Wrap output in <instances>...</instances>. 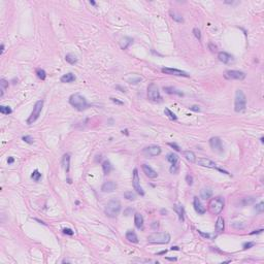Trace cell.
I'll list each match as a JSON object with an SVG mask.
<instances>
[{"label": "cell", "instance_id": "6da1fadb", "mask_svg": "<svg viewBox=\"0 0 264 264\" xmlns=\"http://www.w3.org/2000/svg\"><path fill=\"white\" fill-rule=\"evenodd\" d=\"M69 103L78 111H83L89 107V104L87 102L86 98L80 93H74L71 95L69 97Z\"/></svg>", "mask_w": 264, "mask_h": 264}, {"label": "cell", "instance_id": "7a4b0ae2", "mask_svg": "<svg viewBox=\"0 0 264 264\" xmlns=\"http://www.w3.org/2000/svg\"><path fill=\"white\" fill-rule=\"evenodd\" d=\"M121 212V202L118 199H111L105 205L104 213L109 218H116Z\"/></svg>", "mask_w": 264, "mask_h": 264}, {"label": "cell", "instance_id": "3957f363", "mask_svg": "<svg viewBox=\"0 0 264 264\" xmlns=\"http://www.w3.org/2000/svg\"><path fill=\"white\" fill-rule=\"evenodd\" d=\"M148 241L150 243L164 245L170 241V235L167 232H155L148 237Z\"/></svg>", "mask_w": 264, "mask_h": 264}, {"label": "cell", "instance_id": "277c9868", "mask_svg": "<svg viewBox=\"0 0 264 264\" xmlns=\"http://www.w3.org/2000/svg\"><path fill=\"white\" fill-rule=\"evenodd\" d=\"M247 106V97L245 93L241 90H237L235 93V100H234V111L236 113H240L245 109Z\"/></svg>", "mask_w": 264, "mask_h": 264}, {"label": "cell", "instance_id": "5b68a950", "mask_svg": "<svg viewBox=\"0 0 264 264\" xmlns=\"http://www.w3.org/2000/svg\"><path fill=\"white\" fill-rule=\"evenodd\" d=\"M208 208H210V212L214 215H219L221 214V212L224 208V198L218 196L215 197L213 199L210 200V204H208Z\"/></svg>", "mask_w": 264, "mask_h": 264}, {"label": "cell", "instance_id": "8992f818", "mask_svg": "<svg viewBox=\"0 0 264 264\" xmlns=\"http://www.w3.org/2000/svg\"><path fill=\"white\" fill-rule=\"evenodd\" d=\"M42 106H43V100H38L37 102L35 103L32 113H31V115H30L29 118H28V120H27L28 125L33 124V123H34V122L39 118V116H40V113H41V111H42Z\"/></svg>", "mask_w": 264, "mask_h": 264}, {"label": "cell", "instance_id": "52a82bcc", "mask_svg": "<svg viewBox=\"0 0 264 264\" xmlns=\"http://www.w3.org/2000/svg\"><path fill=\"white\" fill-rule=\"evenodd\" d=\"M148 98L151 101L154 102H157V101H161V95H160V92L158 87H157L156 84H150L148 87Z\"/></svg>", "mask_w": 264, "mask_h": 264}, {"label": "cell", "instance_id": "ba28073f", "mask_svg": "<svg viewBox=\"0 0 264 264\" xmlns=\"http://www.w3.org/2000/svg\"><path fill=\"white\" fill-rule=\"evenodd\" d=\"M224 78L229 81H232V80L241 81L245 78V73L240 70H227L224 72Z\"/></svg>", "mask_w": 264, "mask_h": 264}, {"label": "cell", "instance_id": "9c48e42d", "mask_svg": "<svg viewBox=\"0 0 264 264\" xmlns=\"http://www.w3.org/2000/svg\"><path fill=\"white\" fill-rule=\"evenodd\" d=\"M132 185H133V188H134V190L137 192L138 194L141 195V196L145 195V191H143V189L141 188V186H140V180H139V176H138V170L136 169V168L133 170Z\"/></svg>", "mask_w": 264, "mask_h": 264}, {"label": "cell", "instance_id": "30bf717a", "mask_svg": "<svg viewBox=\"0 0 264 264\" xmlns=\"http://www.w3.org/2000/svg\"><path fill=\"white\" fill-rule=\"evenodd\" d=\"M161 71L165 74H169V76H185V78H189L190 74L186 71H183L181 69H176V68H169V67H164L162 68Z\"/></svg>", "mask_w": 264, "mask_h": 264}, {"label": "cell", "instance_id": "8fae6325", "mask_svg": "<svg viewBox=\"0 0 264 264\" xmlns=\"http://www.w3.org/2000/svg\"><path fill=\"white\" fill-rule=\"evenodd\" d=\"M143 154L146 157H156L161 154V148L159 146H149L143 149Z\"/></svg>", "mask_w": 264, "mask_h": 264}, {"label": "cell", "instance_id": "7c38bea8", "mask_svg": "<svg viewBox=\"0 0 264 264\" xmlns=\"http://www.w3.org/2000/svg\"><path fill=\"white\" fill-rule=\"evenodd\" d=\"M210 148L213 149L215 152H218V153H222L223 152V145H222V140L219 137H212L210 139Z\"/></svg>", "mask_w": 264, "mask_h": 264}, {"label": "cell", "instance_id": "4fadbf2b", "mask_svg": "<svg viewBox=\"0 0 264 264\" xmlns=\"http://www.w3.org/2000/svg\"><path fill=\"white\" fill-rule=\"evenodd\" d=\"M196 163L202 167H208V168H217V164L215 162L212 161L208 158H199L196 160Z\"/></svg>", "mask_w": 264, "mask_h": 264}, {"label": "cell", "instance_id": "5bb4252c", "mask_svg": "<svg viewBox=\"0 0 264 264\" xmlns=\"http://www.w3.org/2000/svg\"><path fill=\"white\" fill-rule=\"evenodd\" d=\"M141 168H143V173L150 178H156L158 176V173H157L156 170H154L150 165L148 164H143L141 165Z\"/></svg>", "mask_w": 264, "mask_h": 264}, {"label": "cell", "instance_id": "9a60e30c", "mask_svg": "<svg viewBox=\"0 0 264 264\" xmlns=\"http://www.w3.org/2000/svg\"><path fill=\"white\" fill-rule=\"evenodd\" d=\"M116 188H117V185H116L115 182L107 181V182H105V183L102 185V187H101V191L104 192V193H111V192L115 191Z\"/></svg>", "mask_w": 264, "mask_h": 264}, {"label": "cell", "instance_id": "2e32d148", "mask_svg": "<svg viewBox=\"0 0 264 264\" xmlns=\"http://www.w3.org/2000/svg\"><path fill=\"white\" fill-rule=\"evenodd\" d=\"M193 205H194V208H195V210H196V213H198L199 215H203V214H205V212H206V210H205V208L202 205L201 201L199 200L198 197H194V199H193Z\"/></svg>", "mask_w": 264, "mask_h": 264}, {"label": "cell", "instance_id": "e0dca14e", "mask_svg": "<svg viewBox=\"0 0 264 264\" xmlns=\"http://www.w3.org/2000/svg\"><path fill=\"white\" fill-rule=\"evenodd\" d=\"M218 58L221 62L225 63V64H229L233 61V57L228 53H226V52H220L218 54Z\"/></svg>", "mask_w": 264, "mask_h": 264}, {"label": "cell", "instance_id": "ac0fdd59", "mask_svg": "<svg viewBox=\"0 0 264 264\" xmlns=\"http://www.w3.org/2000/svg\"><path fill=\"white\" fill-rule=\"evenodd\" d=\"M173 210H174L176 215L178 216V220L181 222H184L185 220V210H184L183 205L181 204H174L173 205Z\"/></svg>", "mask_w": 264, "mask_h": 264}, {"label": "cell", "instance_id": "d6986e66", "mask_svg": "<svg viewBox=\"0 0 264 264\" xmlns=\"http://www.w3.org/2000/svg\"><path fill=\"white\" fill-rule=\"evenodd\" d=\"M225 229V222H224V219L222 217H219L218 220H217V223H216V232L220 234L224 231Z\"/></svg>", "mask_w": 264, "mask_h": 264}, {"label": "cell", "instance_id": "ffe728a7", "mask_svg": "<svg viewBox=\"0 0 264 264\" xmlns=\"http://www.w3.org/2000/svg\"><path fill=\"white\" fill-rule=\"evenodd\" d=\"M184 157L186 158L187 161H189L190 163H195L196 162V155L194 154V152L192 151H184L183 152Z\"/></svg>", "mask_w": 264, "mask_h": 264}, {"label": "cell", "instance_id": "44dd1931", "mask_svg": "<svg viewBox=\"0 0 264 264\" xmlns=\"http://www.w3.org/2000/svg\"><path fill=\"white\" fill-rule=\"evenodd\" d=\"M133 42V39L131 37H124L120 40V46L122 50H126L129 48V46Z\"/></svg>", "mask_w": 264, "mask_h": 264}, {"label": "cell", "instance_id": "7402d4cb", "mask_svg": "<svg viewBox=\"0 0 264 264\" xmlns=\"http://www.w3.org/2000/svg\"><path fill=\"white\" fill-rule=\"evenodd\" d=\"M60 81L62 82V83H72V82L76 81V76L71 72H68V73H66V74H64V76H61Z\"/></svg>", "mask_w": 264, "mask_h": 264}, {"label": "cell", "instance_id": "603a6c76", "mask_svg": "<svg viewBox=\"0 0 264 264\" xmlns=\"http://www.w3.org/2000/svg\"><path fill=\"white\" fill-rule=\"evenodd\" d=\"M62 166L66 172L69 171V166H70V155L69 154H65L62 158Z\"/></svg>", "mask_w": 264, "mask_h": 264}, {"label": "cell", "instance_id": "cb8c5ba5", "mask_svg": "<svg viewBox=\"0 0 264 264\" xmlns=\"http://www.w3.org/2000/svg\"><path fill=\"white\" fill-rule=\"evenodd\" d=\"M134 224H135V226H136V228H137V229L143 228V216L140 215V214L136 213L134 215Z\"/></svg>", "mask_w": 264, "mask_h": 264}, {"label": "cell", "instance_id": "d4e9b609", "mask_svg": "<svg viewBox=\"0 0 264 264\" xmlns=\"http://www.w3.org/2000/svg\"><path fill=\"white\" fill-rule=\"evenodd\" d=\"M126 238L128 239V241H130V243H138L137 235H136V233H135L134 231H132V230H129V231H127V233H126Z\"/></svg>", "mask_w": 264, "mask_h": 264}, {"label": "cell", "instance_id": "484cf974", "mask_svg": "<svg viewBox=\"0 0 264 264\" xmlns=\"http://www.w3.org/2000/svg\"><path fill=\"white\" fill-rule=\"evenodd\" d=\"M200 196H201L202 199H204V200L210 199V197L213 196V191H212L210 188H203L201 191H200Z\"/></svg>", "mask_w": 264, "mask_h": 264}, {"label": "cell", "instance_id": "4316f807", "mask_svg": "<svg viewBox=\"0 0 264 264\" xmlns=\"http://www.w3.org/2000/svg\"><path fill=\"white\" fill-rule=\"evenodd\" d=\"M102 168H103V172H104V174H108V173L111 171V169H113V165L111 164V162L109 161L105 160V161L102 163Z\"/></svg>", "mask_w": 264, "mask_h": 264}, {"label": "cell", "instance_id": "83f0119b", "mask_svg": "<svg viewBox=\"0 0 264 264\" xmlns=\"http://www.w3.org/2000/svg\"><path fill=\"white\" fill-rule=\"evenodd\" d=\"M164 91L167 94H176L180 95V96H183L184 95L181 91H178V90H176L175 88H172V87H164Z\"/></svg>", "mask_w": 264, "mask_h": 264}, {"label": "cell", "instance_id": "f1b7e54d", "mask_svg": "<svg viewBox=\"0 0 264 264\" xmlns=\"http://www.w3.org/2000/svg\"><path fill=\"white\" fill-rule=\"evenodd\" d=\"M65 60L71 65L76 64V63L78 62V58H76V56H74L73 54H67L65 56Z\"/></svg>", "mask_w": 264, "mask_h": 264}, {"label": "cell", "instance_id": "f546056e", "mask_svg": "<svg viewBox=\"0 0 264 264\" xmlns=\"http://www.w3.org/2000/svg\"><path fill=\"white\" fill-rule=\"evenodd\" d=\"M167 160H168L171 164H174V163H178V156L174 153H170L167 155Z\"/></svg>", "mask_w": 264, "mask_h": 264}, {"label": "cell", "instance_id": "4dcf8cb0", "mask_svg": "<svg viewBox=\"0 0 264 264\" xmlns=\"http://www.w3.org/2000/svg\"><path fill=\"white\" fill-rule=\"evenodd\" d=\"M7 87H8V82L5 81L4 78H2V80L0 81V90H1V94H0V96H1V97L3 96L5 90L7 89Z\"/></svg>", "mask_w": 264, "mask_h": 264}, {"label": "cell", "instance_id": "1f68e13d", "mask_svg": "<svg viewBox=\"0 0 264 264\" xmlns=\"http://www.w3.org/2000/svg\"><path fill=\"white\" fill-rule=\"evenodd\" d=\"M164 113L166 115L167 117H168V119L169 120H171V121H176V119H178V117L175 116V113H173V111H171L169 109V108H165L164 109Z\"/></svg>", "mask_w": 264, "mask_h": 264}, {"label": "cell", "instance_id": "d6a6232c", "mask_svg": "<svg viewBox=\"0 0 264 264\" xmlns=\"http://www.w3.org/2000/svg\"><path fill=\"white\" fill-rule=\"evenodd\" d=\"M0 113H2V115H11V113H13V111H11V108L9 107V106L1 105V106H0Z\"/></svg>", "mask_w": 264, "mask_h": 264}, {"label": "cell", "instance_id": "836d02e7", "mask_svg": "<svg viewBox=\"0 0 264 264\" xmlns=\"http://www.w3.org/2000/svg\"><path fill=\"white\" fill-rule=\"evenodd\" d=\"M36 76H37V78H40V80H46V71L43 69H41V68H37L36 69Z\"/></svg>", "mask_w": 264, "mask_h": 264}, {"label": "cell", "instance_id": "e575fe53", "mask_svg": "<svg viewBox=\"0 0 264 264\" xmlns=\"http://www.w3.org/2000/svg\"><path fill=\"white\" fill-rule=\"evenodd\" d=\"M31 178H33V181L39 182V180L41 178V173L39 172L37 169H36V170H34V171L32 172V174H31Z\"/></svg>", "mask_w": 264, "mask_h": 264}, {"label": "cell", "instance_id": "d590c367", "mask_svg": "<svg viewBox=\"0 0 264 264\" xmlns=\"http://www.w3.org/2000/svg\"><path fill=\"white\" fill-rule=\"evenodd\" d=\"M143 78H140V76H132V78H128V83L129 84H132V85H136V84H138L139 83L140 81H141Z\"/></svg>", "mask_w": 264, "mask_h": 264}, {"label": "cell", "instance_id": "8d00e7d4", "mask_svg": "<svg viewBox=\"0 0 264 264\" xmlns=\"http://www.w3.org/2000/svg\"><path fill=\"white\" fill-rule=\"evenodd\" d=\"M124 197L126 198V199L128 200H131V201H133V200H135V194L133 193V192H125L124 193Z\"/></svg>", "mask_w": 264, "mask_h": 264}, {"label": "cell", "instance_id": "74e56055", "mask_svg": "<svg viewBox=\"0 0 264 264\" xmlns=\"http://www.w3.org/2000/svg\"><path fill=\"white\" fill-rule=\"evenodd\" d=\"M178 169H180V165H178V163H174V164H171V166H170V172L171 173H178Z\"/></svg>", "mask_w": 264, "mask_h": 264}, {"label": "cell", "instance_id": "f35d334b", "mask_svg": "<svg viewBox=\"0 0 264 264\" xmlns=\"http://www.w3.org/2000/svg\"><path fill=\"white\" fill-rule=\"evenodd\" d=\"M254 201H255V198H254V197H245V198L243 199V205L252 204Z\"/></svg>", "mask_w": 264, "mask_h": 264}, {"label": "cell", "instance_id": "ab89813d", "mask_svg": "<svg viewBox=\"0 0 264 264\" xmlns=\"http://www.w3.org/2000/svg\"><path fill=\"white\" fill-rule=\"evenodd\" d=\"M170 16H171L172 20L178 22V23H182V22H184V19L182 18L181 16H178V15H175V14H172V13H170Z\"/></svg>", "mask_w": 264, "mask_h": 264}, {"label": "cell", "instance_id": "60d3db41", "mask_svg": "<svg viewBox=\"0 0 264 264\" xmlns=\"http://www.w3.org/2000/svg\"><path fill=\"white\" fill-rule=\"evenodd\" d=\"M22 139L24 140L25 143H29V145H32V143H34V139H33L31 136H29V135H25V136H23V137H22Z\"/></svg>", "mask_w": 264, "mask_h": 264}, {"label": "cell", "instance_id": "b9f144b4", "mask_svg": "<svg viewBox=\"0 0 264 264\" xmlns=\"http://www.w3.org/2000/svg\"><path fill=\"white\" fill-rule=\"evenodd\" d=\"M255 210H256V212H258V213H262V212L264 210L263 202H260V203H258V204L255 205Z\"/></svg>", "mask_w": 264, "mask_h": 264}, {"label": "cell", "instance_id": "7bdbcfd3", "mask_svg": "<svg viewBox=\"0 0 264 264\" xmlns=\"http://www.w3.org/2000/svg\"><path fill=\"white\" fill-rule=\"evenodd\" d=\"M193 33H194L195 37L198 39V40H201V32H200L199 29H197V28H194L193 29Z\"/></svg>", "mask_w": 264, "mask_h": 264}, {"label": "cell", "instance_id": "ee69618b", "mask_svg": "<svg viewBox=\"0 0 264 264\" xmlns=\"http://www.w3.org/2000/svg\"><path fill=\"white\" fill-rule=\"evenodd\" d=\"M254 245H255V243H253V241H251V243H243V249L245 250H248V249H251V248H253Z\"/></svg>", "mask_w": 264, "mask_h": 264}, {"label": "cell", "instance_id": "f6af8a7d", "mask_svg": "<svg viewBox=\"0 0 264 264\" xmlns=\"http://www.w3.org/2000/svg\"><path fill=\"white\" fill-rule=\"evenodd\" d=\"M62 231H63V233H65V234H67V235H73V233H74L73 230L70 229V228H63Z\"/></svg>", "mask_w": 264, "mask_h": 264}, {"label": "cell", "instance_id": "bcb514c9", "mask_svg": "<svg viewBox=\"0 0 264 264\" xmlns=\"http://www.w3.org/2000/svg\"><path fill=\"white\" fill-rule=\"evenodd\" d=\"M186 181H187V184L191 186L192 184H193V176H192L191 174H187L186 175Z\"/></svg>", "mask_w": 264, "mask_h": 264}, {"label": "cell", "instance_id": "7dc6e473", "mask_svg": "<svg viewBox=\"0 0 264 264\" xmlns=\"http://www.w3.org/2000/svg\"><path fill=\"white\" fill-rule=\"evenodd\" d=\"M189 108H190V111H196V113H199V111H200L199 106H197V105H192V106H190Z\"/></svg>", "mask_w": 264, "mask_h": 264}, {"label": "cell", "instance_id": "c3c4849f", "mask_svg": "<svg viewBox=\"0 0 264 264\" xmlns=\"http://www.w3.org/2000/svg\"><path fill=\"white\" fill-rule=\"evenodd\" d=\"M168 145H169V146L171 147V148H173V149H174L175 151H178V152H180V151H181V148H180V147H178V145H176V143H168Z\"/></svg>", "mask_w": 264, "mask_h": 264}, {"label": "cell", "instance_id": "681fc988", "mask_svg": "<svg viewBox=\"0 0 264 264\" xmlns=\"http://www.w3.org/2000/svg\"><path fill=\"white\" fill-rule=\"evenodd\" d=\"M111 101H113V102L117 103V104H120V105H123V104H124V102H123V101H120V100L116 99V98H111Z\"/></svg>", "mask_w": 264, "mask_h": 264}, {"label": "cell", "instance_id": "f907efd6", "mask_svg": "<svg viewBox=\"0 0 264 264\" xmlns=\"http://www.w3.org/2000/svg\"><path fill=\"white\" fill-rule=\"evenodd\" d=\"M198 233H199V234H201L203 237H206V238H210V235L208 234V233H203V232L200 231V230H198Z\"/></svg>", "mask_w": 264, "mask_h": 264}, {"label": "cell", "instance_id": "816d5d0a", "mask_svg": "<svg viewBox=\"0 0 264 264\" xmlns=\"http://www.w3.org/2000/svg\"><path fill=\"white\" fill-rule=\"evenodd\" d=\"M263 231V229H258V230H254V231H252L250 233L251 235H253V234H258V233H261V232Z\"/></svg>", "mask_w": 264, "mask_h": 264}, {"label": "cell", "instance_id": "f5cc1de1", "mask_svg": "<svg viewBox=\"0 0 264 264\" xmlns=\"http://www.w3.org/2000/svg\"><path fill=\"white\" fill-rule=\"evenodd\" d=\"M7 162H8V164H11V163H14V162H15L14 157H9V158L7 159Z\"/></svg>", "mask_w": 264, "mask_h": 264}, {"label": "cell", "instance_id": "db71d44e", "mask_svg": "<svg viewBox=\"0 0 264 264\" xmlns=\"http://www.w3.org/2000/svg\"><path fill=\"white\" fill-rule=\"evenodd\" d=\"M167 260H170V261H176V258H168V257H166Z\"/></svg>", "mask_w": 264, "mask_h": 264}, {"label": "cell", "instance_id": "11a10c76", "mask_svg": "<svg viewBox=\"0 0 264 264\" xmlns=\"http://www.w3.org/2000/svg\"><path fill=\"white\" fill-rule=\"evenodd\" d=\"M4 52V44H1V54H3Z\"/></svg>", "mask_w": 264, "mask_h": 264}, {"label": "cell", "instance_id": "9f6ffc18", "mask_svg": "<svg viewBox=\"0 0 264 264\" xmlns=\"http://www.w3.org/2000/svg\"><path fill=\"white\" fill-rule=\"evenodd\" d=\"M171 250H172V251H173V250L178 251V250H180V249H178V247H172V248H171Z\"/></svg>", "mask_w": 264, "mask_h": 264}, {"label": "cell", "instance_id": "6f0895ef", "mask_svg": "<svg viewBox=\"0 0 264 264\" xmlns=\"http://www.w3.org/2000/svg\"><path fill=\"white\" fill-rule=\"evenodd\" d=\"M90 4H92V5H96V3H95L94 1H90Z\"/></svg>", "mask_w": 264, "mask_h": 264}, {"label": "cell", "instance_id": "680465c9", "mask_svg": "<svg viewBox=\"0 0 264 264\" xmlns=\"http://www.w3.org/2000/svg\"><path fill=\"white\" fill-rule=\"evenodd\" d=\"M165 253H166V251H163V252H160V253H158V254H159V255H160V254H165Z\"/></svg>", "mask_w": 264, "mask_h": 264}, {"label": "cell", "instance_id": "91938a15", "mask_svg": "<svg viewBox=\"0 0 264 264\" xmlns=\"http://www.w3.org/2000/svg\"><path fill=\"white\" fill-rule=\"evenodd\" d=\"M260 140H261V143H264V138H263V137H261V138H260Z\"/></svg>", "mask_w": 264, "mask_h": 264}]
</instances>
